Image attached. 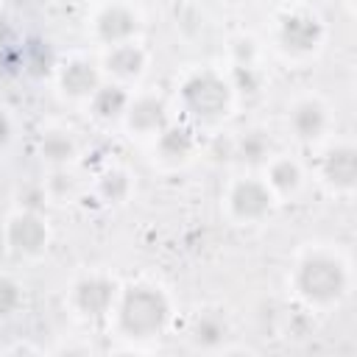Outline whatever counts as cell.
I'll return each mask as SVG.
<instances>
[{
	"instance_id": "obj_23",
	"label": "cell",
	"mask_w": 357,
	"mask_h": 357,
	"mask_svg": "<svg viewBox=\"0 0 357 357\" xmlns=\"http://www.w3.org/2000/svg\"><path fill=\"white\" fill-rule=\"evenodd\" d=\"M262 64V42L254 33H237L229 39V67Z\"/></svg>"
},
{
	"instance_id": "obj_16",
	"label": "cell",
	"mask_w": 357,
	"mask_h": 357,
	"mask_svg": "<svg viewBox=\"0 0 357 357\" xmlns=\"http://www.w3.org/2000/svg\"><path fill=\"white\" fill-rule=\"evenodd\" d=\"M33 151H36V159L47 170H53V167H75L78 156H81V142H78V134L70 126L47 123L36 134Z\"/></svg>"
},
{
	"instance_id": "obj_3",
	"label": "cell",
	"mask_w": 357,
	"mask_h": 357,
	"mask_svg": "<svg viewBox=\"0 0 357 357\" xmlns=\"http://www.w3.org/2000/svg\"><path fill=\"white\" fill-rule=\"evenodd\" d=\"M237 106V92L226 70L218 67H190L178 84L173 109L195 128L223 126Z\"/></svg>"
},
{
	"instance_id": "obj_21",
	"label": "cell",
	"mask_w": 357,
	"mask_h": 357,
	"mask_svg": "<svg viewBox=\"0 0 357 357\" xmlns=\"http://www.w3.org/2000/svg\"><path fill=\"white\" fill-rule=\"evenodd\" d=\"M42 181H45L50 204H73L84 192V178L78 176L75 167H53V170H47V176Z\"/></svg>"
},
{
	"instance_id": "obj_29",
	"label": "cell",
	"mask_w": 357,
	"mask_h": 357,
	"mask_svg": "<svg viewBox=\"0 0 357 357\" xmlns=\"http://www.w3.org/2000/svg\"><path fill=\"white\" fill-rule=\"evenodd\" d=\"M340 3H343L346 14H349V17H354V0H340Z\"/></svg>"
},
{
	"instance_id": "obj_25",
	"label": "cell",
	"mask_w": 357,
	"mask_h": 357,
	"mask_svg": "<svg viewBox=\"0 0 357 357\" xmlns=\"http://www.w3.org/2000/svg\"><path fill=\"white\" fill-rule=\"evenodd\" d=\"M14 206H20V209H33V212H45V209L50 206L45 181H42V178H33V181L17 184V187H14Z\"/></svg>"
},
{
	"instance_id": "obj_14",
	"label": "cell",
	"mask_w": 357,
	"mask_h": 357,
	"mask_svg": "<svg viewBox=\"0 0 357 357\" xmlns=\"http://www.w3.org/2000/svg\"><path fill=\"white\" fill-rule=\"evenodd\" d=\"M98 61H100V70H103L106 81H114V84H123V86L134 89L148 75L151 53L139 39H131V42H123V45L103 47Z\"/></svg>"
},
{
	"instance_id": "obj_24",
	"label": "cell",
	"mask_w": 357,
	"mask_h": 357,
	"mask_svg": "<svg viewBox=\"0 0 357 357\" xmlns=\"http://www.w3.org/2000/svg\"><path fill=\"white\" fill-rule=\"evenodd\" d=\"M201 156L215 165V167H223V165H231L234 162V131H220L215 128L209 134L206 142H201Z\"/></svg>"
},
{
	"instance_id": "obj_19",
	"label": "cell",
	"mask_w": 357,
	"mask_h": 357,
	"mask_svg": "<svg viewBox=\"0 0 357 357\" xmlns=\"http://www.w3.org/2000/svg\"><path fill=\"white\" fill-rule=\"evenodd\" d=\"M273 139L271 131L262 126H245L234 131V162L243 165L245 170H262L265 162L273 156Z\"/></svg>"
},
{
	"instance_id": "obj_9",
	"label": "cell",
	"mask_w": 357,
	"mask_h": 357,
	"mask_svg": "<svg viewBox=\"0 0 357 357\" xmlns=\"http://www.w3.org/2000/svg\"><path fill=\"white\" fill-rule=\"evenodd\" d=\"M318 184L335 198H351L357 192V145L351 139H326L315 162Z\"/></svg>"
},
{
	"instance_id": "obj_1",
	"label": "cell",
	"mask_w": 357,
	"mask_h": 357,
	"mask_svg": "<svg viewBox=\"0 0 357 357\" xmlns=\"http://www.w3.org/2000/svg\"><path fill=\"white\" fill-rule=\"evenodd\" d=\"M290 290L312 312L337 310L354 287L351 259L343 248L332 243L304 245L290 265Z\"/></svg>"
},
{
	"instance_id": "obj_22",
	"label": "cell",
	"mask_w": 357,
	"mask_h": 357,
	"mask_svg": "<svg viewBox=\"0 0 357 357\" xmlns=\"http://www.w3.org/2000/svg\"><path fill=\"white\" fill-rule=\"evenodd\" d=\"M25 301H28V293L22 279L8 271H0V324L14 321L25 310Z\"/></svg>"
},
{
	"instance_id": "obj_11",
	"label": "cell",
	"mask_w": 357,
	"mask_h": 357,
	"mask_svg": "<svg viewBox=\"0 0 357 357\" xmlns=\"http://www.w3.org/2000/svg\"><path fill=\"white\" fill-rule=\"evenodd\" d=\"M148 148L151 162L159 170L176 173L190 167L201 156V137L195 134V126H190L187 120H173L153 139H148Z\"/></svg>"
},
{
	"instance_id": "obj_8",
	"label": "cell",
	"mask_w": 357,
	"mask_h": 357,
	"mask_svg": "<svg viewBox=\"0 0 357 357\" xmlns=\"http://www.w3.org/2000/svg\"><path fill=\"white\" fill-rule=\"evenodd\" d=\"M332 126H335V114H332V106L324 95L301 92L287 103L284 128L298 145L321 148L332 137Z\"/></svg>"
},
{
	"instance_id": "obj_27",
	"label": "cell",
	"mask_w": 357,
	"mask_h": 357,
	"mask_svg": "<svg viewBox=\"0 0 357 357\" xmlns=\"http://www.w3.org/2000/svg\"><path fill=\"white\" fill-rule=\"evenodd\" d=\"M14 139H17V120H14L11 109L0 103V156L8 153V148L14 145Z\"/></svg>"
},
{
	"instance_id": "obj_2",
	"label": "cell",
	"mask_w": 357,
	"mask_h": 357,
	"mask_svg": "<svg viewBox=\"0 0 357 357\" xmlns=\"http://www.w3.org/2000/svg\"><path fill=\"white\" fill-rule=\"evenodd\" d=\"M176 318L173 296L153 279H131L120 284L109 324L117 337L126 343H151L159 340Z\"/></svg>"
},
{
	"instance_id": "obj_26",
	"label": "cell",
	"mask_w": 357,
	"mask_h": 357,
	"mask_svg": "<svg viewBox=\"0 0 357 357\" xmlns=\"http://www.w3.org/2000/svg\"><path fill=\"white\" fill-rule=\"evenodd\" d=\"M229 73V78H231V86H234V92H237V100L243 98V95H259L262 92V84H265V73H262V67L257 64V67H229L226 70Z\"/></svg>"
},
{
	"instance_id": "obj_10",
	"label": "cell",
	"mask_w": 357,
	"mask_h": 357,
	"mask_svg": "<svg viewBox=\"0 0 357 357\" xmlns=\"http://www.w3.org/2000/svg\"><path fill=\"white\" fill-rule=\"evenodd\" d=\"M89 36L103 47L142 36V11L131 0H103L89 14Z\"/></svg>"
},
{
	"instance_id": "obj_28",
	"label": "cell",
	"mask_w": 357,
	"mask_h": 357,
	"mask_svg": "<svg viewBox=\"0 0 357 357\" xmlns=\"http://www.w3.org/2000/svg\"><path fill=\"white\" fill-rule=\"evenodd\" d=\"M0 351L3 354H42V349L33 346V343H11V346H6Z\"/></svg>"
},
{
	"instance_id": "obj_5",
	"label": "cell",
	"mask_w": 357,
	"mask_h": 357,
	"mask_svg": "<svg viewBox=\"0 0 357 357\" xmlns=\"http://www.w3.org/2000/svg\"><path fill=\"white\" fill-rule=\"evenodd\" d=\"M220 206H223V215L229 218V223L259 226L276 212L279 201L271 192V187L265 184L262 173L248 170V173L229 178V184L223 187V195H220Z\"/></svg>"
},
{
	"instance_id": "obj_4",
	"label": "cell",
	"mask_w": 357,
	"mask_h": 357,
	"mask_svg": "<svg viewBox=\"0 0 357 357\" xmlns=\"http://www.w3.org/2000/svg\"><path fill=\"white\" fill-rule=\"evenodd\" d=\"M329 28L324 17L310 6H287L271 22V45L273 50L293 64H304L321 56L326 47Z\"/></svg>"
},
{
	"instance_id": "obj_17",
	"label": "cell",
	"mask_w": 357,
	"mask_h": 357,
	"mask_svg": "<svg viewBox=\"0 0 357 357\" xmlns=\"http://www.w3.org/2000/svg\"><path fill=\"white\" fill-rule=\"evenodd\" d=\"M262 178L276 195V201L282 204V201H293L301 195L307 184V167L293 153H273L262 167Z\"/></svg>"
},
{
	"instance_id": "obj_12",
	"label": "cell",
	"mask_w": 357,
	"mask_h": 357,
	"mask_svg": "<svg viewBox=\"0 0 357 357\" xmlns=\"http://www.w3.org/2000/svg\"><path fill=\"white\" fill-rule=\"evenodd\" d=\"M100 84H103L100 61L95 56H86V53H70L53 70L56 95L67 103H75V106H84Z\"/></svg>"
},
{
	"instance_id": "obj_13",
	"label": "cell",
	"mask_w": 357,
	"mask_h": 357,
	"mask_svg": "<svg viewBox=\"0 0 357 357\" xmlns=\"http://www.w3.org/2000/svg\"><path fill=\"white\" fill-rule=\"evenodd\" d=\"M173 103L156 92V89H139V92H131V100H128V109L123 114V131L134 139H153L167 123H173Z\"/></svg>"
},
{
	"instance_id": "obj_15",
	"label": "cell",
	"mask_w": 357,
	"mask_h": 357,
	"mask_svg": "<svg viewBox=\"0 0 357 357\" xmlns=\"http://www.w3.org/2000/svg\"><path fill=\"white\" fill-rule=\"evenodd\" d=\"M231 337V318L223 307H198L187 321V340L195 351H223Z\"/></svg>"
},
{
	"instance_id": "obj_18",
	"label": "cell",
	"mask_w": 357,
	"mask_h": 357,
	"mask_svg": "<svg viewBox=\"0 0 357 357\" xmlns=\"http://www.w3.org/2000/svg\"><path fill=\"white\" fill-rule=\"evenodd\" d=\"M131 92H134V89L103 78V84L92 92V98L84 103V109H86V114H89L95 123H100V126H120V123H123V114H126V109H128Z\"/></svg>"
},
{
	"instance_id": "obj_20",
	"label": "cell",
	"mask_w": 357,
	"mask_h": 357,
	"mask_svg": "<svg viewBox=\"0 0 357 357\" xmlns=\"http://www.w3.org/2000/svg\"><path fill=\"white\" fill-rule=\"evenodd\" d=\"M137 190L134 173L123 165H106L92 178V192L103 206H126Z\"/></svg>"
},
{
	"instance_id": "obj_6",
	"label": "cell",
	"mask_w": 357,
	"mask_h": 357,
	"mask_svg": "<svg viewBox=\"0 0 357 357\" xmlns=\"http://www.w3.org/2000/svg\"><path fill=\"white\" fill-rule=\"evenodd\" d=\"M120 284L123 282L117 276H112L109 271H100V268L84 271L67 287V307L84 324L109 321L117 293H120Z\"/></svg>"
},
{
	"instance_id": "obj_7",
	"label": "cell",
	"mask_w": 357,
	"mask_h": 357,
	"mask_svg": "<svg viewBox=\"0 0 357 357\" xmlns=\"http://www.w3.org/2000/svg\"><path fill=\"white\" fill-rule=\"evenodd\" d=\"M0 240H3L6 254L14 262H36L47 254L53 231H50V223H47L45 212L14 206L3 220Z\"/></svg>"
}]
</instances>
